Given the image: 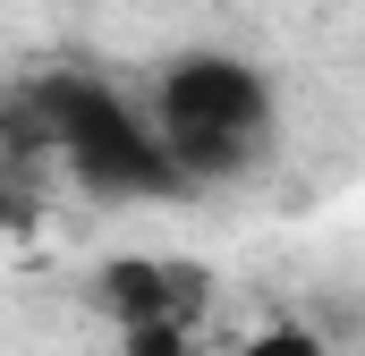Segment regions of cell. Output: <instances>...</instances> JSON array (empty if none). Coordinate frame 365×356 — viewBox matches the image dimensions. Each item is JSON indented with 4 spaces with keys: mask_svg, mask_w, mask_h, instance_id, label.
Instances as JSON below:
<instances>
[{
    "mask_svg": "<svg viewBox=\"0 0 365 356\" xmlns=\"http://www.w3.org/2000/svg\"><path fill=\"white\" fill-rule=\"evenodd\" d=\"M9 110H17L9 127H17L26 145L60 153L68 178H77L86 195H102V204H162V195L187 187V178L170 170V153H162V136H153V119H145L119 85L86 77V68L34 77Z\"/></svg>",
    "mask_w": 365,
    "mask_h": 356,
    "instance_id": "6da1fadb",
    "label": "cell"
},
{
    "mask_svg": "<svg viewBox=\"0 0 365 356\" xmlns=\"http://www.w3.org/2000/svg\"><path fill=\"white\" fill-rule=\"evenodd\" d=\"M145 119H153V136L187 187L195 178H247L280 136V93L238 51H179L145 93Z\"/></svg>",
    "mask_w": 365,
    "mask_h": 356,
    "instance_id": "7a4b0ae2",
    "label": "cell"
},
{
    "mask_svg": "<svg viewBox=\"0 0 365 356\" xmlns=\"http://www.w3.org/2000/svg\"><path fill=\"white\" fill-rule=\"evenodd\" d=\"M230 356H331V348H323V331H306V323H272V331L238 340Z\"/></svg>",
    "mask_w": 365,
    "mask_h": 356,
    "instance_id": "3957f363",
    "label": "cell"
},
{
    "mask_svg": "<svg viewBox=\"0 0 365 356\" xmlns=\"http://www.w3.org/2000/svg\"><path fill=\"white\" fill-rule=\"evenodd\" d=\"M26 221H34V204H26L17 187H0V229H26Z\"/></svg>",
    "mask_w": 365,
    "mask_h": 356,
    "instance_id": "277c9868",
    "label": "cell"
}]
</instances>
